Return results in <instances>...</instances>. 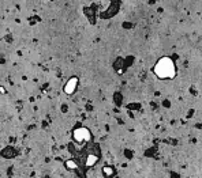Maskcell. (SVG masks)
Wrapping results in <instances>:
<instances>
[{
  "mask_svg": "<svg viewBox=\"0 0 202 178\" xmlns=\"http://www.w3.org/2000/svg\"><path fill=\"white\" fill-rule=\"evenodd\" d=\"M153 72L160 79H173L176 76V67L172 59L163 57L156 63L153 68Z\"/></svg>",
  "mask_w": 202,
  "mask_h": 178,
  "instance_id": "cell-1",
  "label": "cell"
},
{
  "mask_svg": "<svg viewBox=\"0 0 202 178\" xmlns=\"http://www.w3.org/2000/svg\"><path fill=\"white\" fill-rule=\"evenodd\" d=\"M72 139H74V141L78 143V144L85 145L86 143H89L91 140V133L87 128L79 126V128H75L74 131H72Z\"/></svg>",
  "mask_w": 202,
  "mask_h": 178,
  "instance_id": "cell-2",
  "label": "cell"
},
{
  "mask_svg": "<svg viewBox=\"0 0 202 178\" xmlns=\"http://www.w3.org/2000/svg\"><path fill=\"white\" fill-rule=\"evenodd\" d=\"M77 86H78V78H71L70 80L66 83L64 86V93L66 94H68V95H71V94H74L75 93V90H77Z\"/></svg>",
  "mask_w": 202,
  "mask_h": 178,
  "instance_id": "cell-3",
  "label": "cell"
},
{
  "mask_svg": "<svg viewBox=\"0 0 202 178\" xmlns=\"http://www.w3.org/2000/svg\"><path fill=\"white\" fill-rule=\"evenodd\" d=\"M100 161V157L99 155H96V154H89L86 157V161H85V164H86V167H91V166H94V164L97 163V162Z\"/></svg>",
  "mask_w": 202,
  "mask_h": 178,
  "instance_id": "cell-4",
  "label": "cell"
},
{
  "mask_svg": "<svg viewBox=\"0 0 202 178\" xmlns=\"http://www.w3.org/2000/svg\"><path fill=\"white\" fill-rule=\"evenodd\" d=\"M64 167L70 171H75V170H78L79 166H78V162L75 159H67L64 162Z\"/></svg>",
  "mask_w": 202,
  "mask_h": 178,
  "instance_id": "cell-5",
  "label": "cell"
},
{
  "mask_svg": "<svg viewBox=\"0 0 202 178\" xmlns=\"http://www.w3.org/2000/svg\"><path fill=\"white\" fill-rule=\"evenodd\" d=\"M101 171H103V176L105 178H112L115 176V169L112 166H103Z\"/></svg>",
  "mask_w": 202,
  "mask_h": 178,
  "instance_id": "cell-6",
  "label": "cell"
},
{
  "mask_svg": "<svg viewBox=\"0 0 202 178\" xmlns=\"http://www.w3.org/2000/svg\"><path fill=\"white\" fill-rule=\"evenodd\" d=\"M2 157H3V158H6V159H11V158H14V157H15V151H14V148H11V147L4 148V150L2 151Z\"/></svg>",
  "mask_w": 202,
  "mask_h": 178,
  "instance_id": "cell-7",
  "label": "cell"
},
{
  "mask_svg": "<svg viewBox=\"0 0 202 178\" xmlns=\"http://www.w3.org/2000/svg\"><path fill=\"white\" fill-rule=\"evenodd\" d=\"M4 87H2V86H0V94H4Z\"/></svg>",
  "mask_w": 202,
  "mask_h": 178,
  "instance_id": "cell-8",
  "label": "cell"
}]
</instances>
